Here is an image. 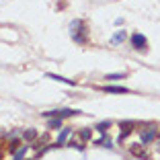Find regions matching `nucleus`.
<instances>
[{"label": "nucleus", "instance_id": "12", "mask_svg": "<svg viewBox=\"0 0 160 160\" xmlns=\"http://www.w3.org/2000/svg\"><path fill=\"white\" fill-rule=\"evenodd\" d=\"M90 133H92V129H88V127H82V129L78 132L80 142H88V140H90Z\"/></svg>", "mask_w": 160, "mask_h": 160}, {"label": "nucleus", "instance_id": "13", "mask_svg": "<svg viewBox=\"0 0 160 160\" xmlns=\"http://www.w3.org/2000/svg\"><path fill=\"white\" fill-rule=\"evenodd\" d=\"M37 138V132L35 129H25L23 132V142H33Z\"/></svg>", "mask_w": 160, "mask_h": 160}, {"label": "nucleus", "instance_id": "15", "mask_svg": "<svg viewBox=\"0 0 160 160\" xmlns=\"http://www.w3.org/2000/svg\"><path fill=\"white\" fill-rule=\"evenodd\" d=\"M109 127H111V121H101V123H97V127H94V129H97V132L103 136V133H107Z\"/></svg>", "mask_w": 160, "mask_h": 160}, {"label": "nucleus", "instance_id": "9", "mask_svg": "<svg viewBox=\"0 0 160 160\" xmlns=\"http://www.w3.org/2000/svg\"><path fill=\"white\" fill-rule=\"evenodd\" d=\"M29 148H31V146H27V142H25L23 146H21L19 150H17V152H14V154H12V160H25V156H27Z\"/></svg>", "mask_w": 160, "mask_h": 160}, {"label": "nucleus", "instance_id": "6", "mask_svg": "<svg viewBox=\"0 0 160 160\" xmlns=\"http://www.w3.org/2000/svg\"><path fill=\"white\" fill-rule=\"evenodd\" d=\"M72 136V127H62L60 129V133H58V140H56V144H58V148L60 146H64L68 142V138Z\"/></svg>", "mask_w": 160, "mask_h": 160}, {"label": "nucleus", "instance_id": "16", "mask_svg": "<svg viewBox=\"0 0 160 160\" xmlns=\"http://www.w3.org/2000/svg\"><path fill=\"white\" fill-rule=\"evenodd\" d=\"M47 129H62V119H47Z\"/></svg>", "mask_w": 160, "mask_h": 160}, {"label": "nucleus", "instance_id": "18", "mask_svg": "<svg viewBox=\"0 0 160 160\" xmlns=\"http://www.w3.org/2000/svg\"><path fill=\"white\" fill-rule=\"evenodd\" d=\"M125 78V72H115V74H107L105 80H123Z\"/></svg>", "mask_w": 160, "mask_h": 160}, {"label": "nucleus", "instance_id": "7", "mask_svg": "<svg viewBox=\"0 0 160 160\" xmlns=\"http://www.w3.org/2000/svg\"><path fill=\"white\" fill-rule=\"evenodd\" d=\"M125 39H127V33L123 31V29H119V31H115V33L111 35V39H109V41H111V45H121Z\"/></svg>", "mask_w": 160, "mask_h": 160}, {"label": "nucleus", "instance_id": "17", "mask_svg": "<svg viewBox=\"0 0 160 160\" xmlns=\"http://www.w3.org/2000/svg\"><path fill=\"white\" fill-rule=\"evenodd\" d=\"M21 146H23V144H21L19 140H10V144H8V152H10V154H14V152L19 150Z\"/></svg>", "mask_w": 160, "mask_h": 160}, {"label": "nucleus", "instance_id": "14", "mask_svg": "<svg viewBox=\"0 0 160 160\" xmlns=\"http://www.w3.org/2000/svg\"><path fill=\"white\" fill-rule=\"evenodd\" d=\"M136 146H138V144H136ZM136 146H132V154L136 156V158H144V160H148V154L142 150V146H140V148H136Z\"/></svg>", "mask_w": 160, "mask_h": 160}, {"label": "nucleus", "instance_id": "2", "mask_svg": "<svg viewBox=\"0 0 160 160\" xmlns=\"http://www.w3.org/2000/svg\"><path fill=\"white\" fill-rule=\"evenodd\" d=\"M82 111L78 109H53V111H45L41 113L45 119H68V117H74V115H80Z\"/></svg>", "mask_w": 160, "mask_h": 160}, {"label": "nucleus", "instance_id": "11", "mask_svg": "<svg viewBox=\"0 0 160 160\" xmlns=\"http://www.w3.org/2000/svg\"><path fill=\"white\" fill-rule=\"evenodd\" d=\"M94 144H97V146H101V148H113V142L109 140V136H107V133H103V136H101L99 140L94 142Z\"/></svg>", "mask_w": 160, "mask_h": 160}, {"label": "nucleus", "instance_id": "5", "mask_svg": "<svg viewBox=\"0 0 160 160\" xmlns=\"http://www.w3.org/2000/svg\"><path fill=\"white\" fill-rule=\"evenodd\" d=\"M119 127H121V133H119V144H123V140H127V138H129V133H133L136 123H133V121H121V123H119Z\"/></svg>", "mask_w": 160, "mask_h": 160}, {"label": "nucleus", "instance_id": "3", "mask_svg": "<svg viewBox=\"0 0 160 160\" xmlns=\"http://www.w3.org/2000/svg\"><path fill=\"white\" fill-rule=\"evenodd\" d=\"M156 138H158V127L156 125H146L144 129H140V144L142 146H148Z\"/></svg>", "mask_w": 160, "mask_h": 160}, {"label": "nucleus", "instance_id": "19", "mask_svg": "<svg viewBox=\"0 0 160 160\" xmlns=\"http://www.w3.org/2000/svg\"><path fill=\"white\" fill-rule=\"evenodd\" d=\"M158 136H160V132H158Z\"/></svg>", "mask_w": 160, "mask_h": 160}, {"label": "nucleus", "instance_id": "8", "mask_svg": "<svg viewBox=\"0 0 160 160\" xmlns=\"http://www.w3.org/2000/svg\"><path fill=\"white\" fill-rule=\"evenodd\" d=\"M103 90H105V92H111V94H125V92H129L125 86H115V84H107V86H103Z\"/></svg>", "mask_w": 160, "mask_h": 160}, {"label": "nucleus", "instance_id": "1", "mask_svg": "<svg viewBox=\"0 0 160 160\" xmlns=\"http://www.w3.org/2000/svg\"><path fill=\"white\" fill-rule=\"evenodd\" d=\"M70 37L74 39V43H78V45H84V43L88 41V29H86V25H84L82 19H74L70 23Z\"/></svg>", "mask_w": 160, "mask_h": 160}, {"label": "nucleus", "instance_id": "4", "mask_svg": "<svg viewBox=\"0 0 160 160\" xmlns=\"http://www.w3.org/2000/svg\"><path fill=\"white\" fill-rule=\"evenodd\" d=\"M129 43H132V47L138 49V52H146L148 49V39H146V35H142V33H132Z\"/></svg>", "mask_w": 160, "mask_h": 160}, {"label": "nucleus", "instance_id": "10", "mask_svg": "<svg viewBox=\"0 0 160 160\" xmlns=\"http://www.w3.org/2000/svg\"><path fill=\"white\" fill-rule=\"evenodd\" d=\"M49 80H56V82H62V84H68V86H76V80H68L64 76H58V74H47Z\"/></svg>", "mask_w": 160, "mask_h": 160}]
</instances>
